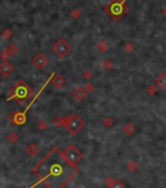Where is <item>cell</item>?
Listing matches in <instances>:
<instances>
[{"instance_id": "obj_1", "label": "cell", "mask_w": 166, "mask_h": 188, "mask_svg": "<svg viewBox=\"0 0 166 188\" xmlns=\"http://www.w3.org/2000/svg\"><path fill=\"white\" fill-rule=\"evenodd\" d=\"M53 154L54 149L33 168L35 175H37L39 179L48 187H53V182L64 175L63 164L56 159L57 157L53 156Z\"/></svg>"}, {"instance_id": "obj_2", "label": "cell", "mask_w": 166, "mask_h": 188, "mask_svg": "<svg viewBox=\"0 0 166 188\" xmlns=\"http://www.w3.org/2000/svg\"><path fill=\"white\" fill-rule=\"evenodd\" d=\"M10 99H14L18 102L19 105H25L29 98L33 95L32 88L24 81H19L10 90Z\"/></svg>"}, {"instance_id": "obj_3", "label": "cell", "mask_w": 166, "mask_h": 188, "mask_svg": "<svg viewBox=\"0 0 166 188\" xmlns=\"http://www.w3.org/2000/svg\"><path fill=\"white\" fill-rule=\"evenodd\" d=\"M62 158L64 159V163H66L68 167L75 168L76 164L79 163L83 159V153L78 149L74 144L68 145L67 148L64 150V152H61Z\"/></svg>"}, {"instance_id": "obj_4", "label": "cell", "mask_w": 166, "mask_h": 188, "mask_svg": "<svg viewBox=\"0 0 166 188\" xmlns=\"http://www.w3.org/2000/svg\"><path fill=\"white\" fill-rule=\"evenodd\" d=\"M64 128L67 130L68 133L75 136L84 128V121L75 113L64 118Z\"/></svg>"}, {"instance_id": "obj_5", "label": "cell", "mask_w": 166, "mask_h": 188, "mask_svg": "<svg viewBox=\"0 0 166 188\" xmlns=\"http://www.w3.org/2000/svg\"><path fill=\"white\" fill-rule=\"evenodd\" d=\"M127 12V6L124 0H112V4H109V14L114 21L121 20L122 17Z\"/></svg>"}, {"instance_id": "obj_6", "label": "cell", "mask_w": 166, "mask_h": 188, "mask_svg": "<svg viewBox=\"0 0 166 188\" xmlns=\"http://www.w3.org/2000/svg\"><path fill=\"white\" fill-rule=\"evenodd\" d=\"M53 52L60 58H64L71 51V45L64 38H59L52 46Z\"/></svg>"}, {"instance_id": "obj_7", "label": "cell", "mask_w": 166, "mask_h": 188, "mask_svg": "<svg viewBox=\"0 0 166 188\" xmlns=\"http://www.w3.org/2000/svg\"><path fill=\"white\" fill-rule=\"evenodd\" d=\"M48 59L47 57L43 54V53H37L36 54L33 59H32V64H33V66L38 70H42L46 67V65L48 64Z\"/></svg>"}, {"instance_id": "obj_8", "label": "cell", "mask_w": 166, "mask_h": 188, "mask_svg": "<svg viewBox=\"0 0 166 188\" xmlns=\"http://www.w3.org/2000/svg\"><path fill=\"white\" fill-rule=\"evenodd\" d=\"M9 121L15 125H24L26 121V113H24V112L12 113L10 117H9Z\"/></svg>"}, {"instance_id": "obj_9", "label": "cell", "mask_w": 166, "mask_h": 188, "mask_svg": "<svg viewBox=\"0 0 166 188\" xmlns=\"http://www.w3.org/2000/svg\"><path fill=\"white\" fill-rule=\"evenodd\" d=\"M87 95H88V92H87L84 86L75 88L71 93V96L74 98L76 102H82L87 97Z\"/></svg>"}, {"instance_id": "obj_10", "label": "cell", "mask_w": 166, "mask_h": 188, "mask_svg": "<svg viewBox=\"0 0 166 188\" xmlns=\"http://www.w3.org/2000/svg\"><path fill=\"white\" fill-rule=\"evenodd\" d=\"M14 72V67L7 62H3L2 64H0V74L4 78H8L11 76V74Z\"/></svg>"}, {"instance_id": "obj_11", "label": "cell", "mask_w": 166, "mask_h": 188, "mask_svg": "<svg viewBox=\"0 0 166 188\" xmlns=\"http://www.w3.org/2000/svg\"><path fill=\"white\" fill-rule=\"evenodd\" d=\"M51 82H52V85L55 88L61 89L62 87H64V84L67 83V81L64 77L61 76V74H54V77L51 79Z\"/></svg>"}, {"instance_id": "obj_12", "label": "cell", "mask_w": 166, "mask_h": 188, "mask_svg": "<svg viewBox=\"0 0 166 188\" xmlns=\"http://www.w3.org/2000/svg\"><path fill=\"white\" fill-rule=\"evenodd\" d=\"M122 131L125 135L131 136L136 132V126L131 121H128V123L124 124V125L122 126Z\"/></svg>"}, {"instance_id": "obj_13", "label": "cell", "mask_w": 166, "mask_h": 188, "mask_svg": "<svg viewBox=\"0 0 166 188\" xmlns=\"http://www.w3.org/2000/svg\"><path fill=\"white\" fill-rule=\"evenodd\" d=\"M154 83L162 90H166V72H162L155 78Z\"/></svg>"}, {"instance_id": "obj_14", "label": "cell", "mask_w": 166, "mask_h": 188, "mask_svg": "<svg viewBox=\"0 0 166 188\" xmlns=\"http://www.w3.org/2000/svg\"><path fill=\"white\" fill-rule=\"evenodd\" d=\"M25 150H26V153L29 155V157H33V156H35V155L39 152L40 149H39V147L35 143H29L26 147Z\"/></svg>"}, {"instance_id": "obj_15", "label": "cell", "mask_w": 166, "mask_h": 188, "mask_svg": "<svg viewBox=\"0 0 166 188\" xmlns=\"http://www.w3.org/2000/svg\"><path fill=\"white\" fill-rule=\"evenodd\" d=\"M97 49H98L101 53H105L108 52L109 49V42L105 40V38L100 39L98 42H97Z\"/></svg>"}, {"instance_id": "obj_16", "label": "cell", "mask_w": 166, "mask_h": 188, "mask_svg": "<svg viewBox=\"0 0 166 188\" xmlns=\"http://www.w3.org/2000/svg\"><path fill=\"white\" fill-rule=\"evenodd\" d=\"M125 168L129 172L135 173L138 172V170H139V164H138L136 161H134V160H131V161H128L126 163Z\"/></svg>"}, {"instance_id": "obj_17", "label": "cell", "mask_w": 166, "mask_h": 188, "mask_svg": "<svg viewBox=\"0 0 166 188\" xmlns=\"http://www.w3.org/2000/svg\"><path fill=\"white\" fill-rule=\"evenodd\" d=\"M147 94L150 96H154L156 93H157V85L156 84H150V85L147 86Z\"/></svg>"}, {"instance_id": "obj_18", "label": "cell", "mask_w": 166, "mask_h": 188, "mask_svg": "<svg viewBox=\"0 0 166 188\" xmlns=\"http://www.w3.org/2000/svg\"><path fill=\"white\" fill-rule=\"evenodd\" d=\"M7 52L10 54L11 56H14V55H16L18 53V51H19V48H18V46L15 44V43H10L7 47H6V49H5Z\"/></svg>"}, {"instance_id": "obj_19", "label": "cell", "mask_w": 166, "mask_h": 188, "mask_svg": "<svg viewBox=\"0 0 166 188\" xmlns=\"http://www.w3.org/2000/svg\"><path fill=\"white\" fill-rule=\"evenodd\" d=\"M102 68L107 70V72H109V70H110L112 68H113V63L112 61L110 59H105L103 62H102Z\"/></svg>"}, {"instance_id": "obj_20", "label": "cell", "mask_w": 166, "mask_h": 188, "mask_svg": "<svg viewBox=\"0 0 166 188\" xmlns=\"http://www.w3.org/2000/svg\"><path fill=\"white\" fill-rule=\"evenodd\" d=\"M105 184L107 185L108 187H112V188H114L115 187V182H116V179H114L113 177L112 176H108L105 178Z\"/></svg>"}, {"instance_id": "obj_21", "label": "cell", "mask_w": 166, "mask_h": 188, "mask_svg": "<svg viewBox=\"0 0 166 188\" xmlns=\"http://www.w3.org/2000/svg\"><path fill=\"white\" fill-rule=\"evenodd\" d=\"M13 31H11L10 29H5L1 34V36L4 40H9L13 36Z\"/></svg>"}, {"instance_id": "obj_22", "label": "cell", "mask_w": 166, "mask_h": 188, "mask_svg": "<svg viewBox=\"0 0 166 188\" xmlns=\"http://www.w3.org/2000/svg\"><path fill=\"white\" fill-rule=\"evenodd\" d=\"M102 124H103L104 126H105V128H112V126L114 125V121H113L112 118L107 117L102 121Z\"/></svg>"}, {"instance_id": "obj_23", "label": "cell", "mask_w": 166, "mask_h": 188, "mask_svg": "<svg viewBox=\"0 0 166 188\" xmlns=\"http://www.w3.org/2000/svg\"><path fill=\"white\" fill-rule=\"evenodd\" d=\"M53 125L55 126H57V128H62V126H64V118L60 117V116H57L54 118L53 120Z\"/></svg>"}, {"instance_id": "obj_24", "label": "cell", "mask_w": 166, "mask_h": 188, "mask_svg": "<svg viewBox=\"0 0 166 188\" xmlns=\"http://www.w3.org/2000/svg\"><path fill=\"white\" fill-rule=\"evenodd\" d=\"M93 72H92L91 70H85L84 72L82 73V78H83V79H84V81H90V79H92L93 78Z\"/></svg>"}, {"instance_id": "obj_25", "label": "cell", "mask_w": 166, "mask_h": 188, "mask_svg": "<svg viewBox=\"0 0 166 188\" xmlns=\"http://www.w3.org/2000/svg\"><path fill=\"white\" fill-rule=\"evenodd\" d=\"M123 49H124L125 52L130 53V52H132L133 50H134V44H133L131 41H127L126 43H124Z\"/></svg>"}, {"instance_id": "obj_26", "label": "cell", "mask_w": 166, "mask_h": 188, "mask_svg": "<svg viewBox=\"0 0 166 188\" xmlns=\"http://www.w3.org/2000/svg\"><path fill=\"white\" fill-rule=\"evenodd\" d=\"M7 138L11 143H16L17 141L19 140V136H18V134L16 132H11L10 134L8 135Z\"/></svg>"}, {"instance_id": "obj_27", "label": "cell", "mask_w": 166, "mask_h": 188, "mask_svg": "<svg viewBox=\"0 0 166 188\" xmlns=\"http://www.w3.org/2000/svg\"><path fill=\"white\" fill-rule=\"evenodd\" d=\"M10 57H11V55L9 54L6 50L2 51V52L0 53V59H1L3 62H7V61L10 59Z\"/></svg>"}, {"instance_id": "obj_28", "label": "cell", "mask_w": 166, "mask_h": 188, "mask_svg": "<svg viewBox=\"0 0 166 188\" xmlns=\"http://www.w3.org/2000/svg\"><path fill=\"white\" fill-rule=\"evenodd\" d=\"M81 16V12L78 10V9H73V10L71 12V17L73 19H78Z\"/></svg>"}, {"instance_id": "obj_29", "label": "cell", "mask_w": 166, "mask_h": 188, "mask_svg": "<svg viewBox=\"0 0 166 188\" xmlns=\"http://www.w3.org/2000/svg\"><path fill=\"white\" fill-rule=\"evenodd\" d=\"M84 87H85V89L87 90V92L88 93H91V92H93L94 91V84L93 83H91V82H88L86 84V85H84Z\"/></svg>"}, {"instance_id": "obj_30", "label": "cell", "mask_w": 166, "mask_h": 188, "mask_svg": "<svg viewBox=\"0 0 166 188\" xmlns=\"http://www.w3.org/2000/svg\"><path fill=\"white\" fill-rule=\"evenodd\" d=\"M37 126H38V128L41 129V130H44L46 129V128H47V123H46L45 121H40L39 123L37 124Z\"/></svg>"}, {"instance_id": "obj_31", "label": "cell", "mask_w": 166, "mask_h": 188, "mask_svg": "<svg viewBox=\"0 0 166 188\" xmlns=\"http://www.w3.org/2000/svg\"><path fill=\"white\" fill-rule=\"evenodd\" d=\"M162 15H163V17L164 18H166V7L163 9V10H162Z\"/></svg>"}, {"instance_id": "obj_32", "label": "cell", "mask_w": 166, "mask_h": 188, "mask_svg": "<svg viewBox=\"0 0 166 188\" xmlns=\"http://www.w3.org/2000/svg\"><path fill=\"white\" fill-rule=\"evenodd\" d=\"M0 81H1V79H0Z\"/></svg>"}]
</instances>
